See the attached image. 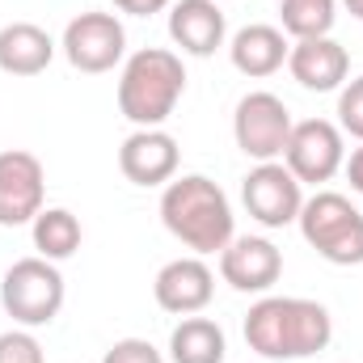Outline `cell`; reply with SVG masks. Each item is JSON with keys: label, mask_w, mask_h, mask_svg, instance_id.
<instances>
[{"label": "cell", "mask_w": 363, "mask_h": 363, "mask_svg": "<svg viewBox=\"0 0 363 363\" xmlns=\"http://www.w3.org/2000/svg\"><path fill=\"white\" fill-rule=\"evenodd\" d=\"M334 338V317L325 304L304 296H262L245 313V342L267 363H291L325 351Z\"/></svg>", "instance_id": "6da1fadb"}, {"label": "cell", "mask_w": 363, "mask_h": 363, "mask_svg": "<svg viewBox=\"0 0 363 363\" xmlns=\"http://www.w3.org/2000/svg\"><path fill=\"white\" fill-rule=\"evenodd\" d=\"M161 224L199 258L220 254L237 237L233 203L220 190V182H211L207 174H182L169 186H161Z\"/></svg>", "instance_id": "7a4b0ae2"}, {"label": "cell", "mask_w": 363, "mask_h": 363, "mask_svg": "<svg viewBox=\"0 0 363 363\" xmlns=\"http://www.w3.org/2000/svg\"><path fill=\"white\" fill-rule=\"evenodd\" d=\"M186 93V64L169 47H140L118 72V114L131 127H165Z\"/></svg>", "instance_id": "3957f363"}, {"label": "cell", "mask_w": 363, "mask_h": 363, "mask_svg": "<svg viewBox=\"0 0 363 363\" xmlns=\"http://www.w3.org/2000/svg\"><path fill=\"white\" fill-rule=\"evenodd\" d=\"M300 237L334 267H363V211L338 190H317L300 207Z\"/></svg>", "instance_id": "277c9868"}, {"label": "cell", "mask_w": 363, "mask_h": 363, "mask_svg": "<svg viewBox=\"0 0 363 363\" xmlns=\"http://www.w3.org/2000/svg\"><path fill=\"white\" fill-rule=\"evenodd\" d=\"M64 300H68V283H64L60 267L38 258V254L34 258H17L0 279V308L21 330L51 325L60 317Z\"/></svg>", "instance_id": "5b68a950"}, {"label": "cell", "mask_w": 363, "mask_h": 363, "mask_svg": "<svg viewBox=\"0 0 363 363\" xmlns=\"http://www.w3.org/2000/svg\"><path fill=\"white\" fill-rule=\"evenodd\" d=\"M296 118L287 110V101L271 89H254L245 93L233 110V140L250 161H283L287 135H291Z\"/></svg>", "instance_id": "8992f818"}, {"label": "cell", "mask_w": 363, "mask_h": 363, "mask_svg": "<svg viewBox=\"0 0 363 363\" xmlns=\"http://www.w3.org/2000/svg\"><path fill=\"white\" fill-rule=\"evenodd\" d=\"M60 51L64 60L85 72V77H101V72H114L123 60H127V30L114 13H77L68 26H64V38H60Z\"/></svg>", "instance_id": "52a82bcc"}, {"label": "cell", "mask_w": 363, "mask_h": 363, "mask_svg": "<svg viewBox=\"0 0 363 363\" xmlns=\"http://www.w3.org/2000/svg\"><path fill=\"white\" fill-rule=\"evenodd\" d=\"M283 165L296 174L300 186H325L347 165V135L330 118H300L287 135Z\"/></svg>", "instance_id": "ba28073f"}, {"label": "cell", "mask_w": 363, "mask_h": 363, "mask_svg": "<svg viewBox=\"0 0 363 363\" xmlns=\"http://www.w3.org/2000/svg\"><path fill=\"white\" fill-rule=\"evenodd\" d=\"M241 203H245L250 220H258L262 228H287L300 220L304 186L283 161H262L241 178Z\"/></svg>", "instance_id": "9c48e42d"}, {"label": "cell", "mask_w": 363, "mask_h": 363, "mask_svg": "<svg viewBox=\"0 0 363 363\" xmlns=\"http://www.w3.org/2000/svg\"><path fill=\"white\" fill-rule=\"evenodd\" d=\"M47 207V169L26 148L0 152V228L34 224V216Z\"/></svg>", "instance_id": "30bf717a"}, {"label": "cell", "mask_w": 363, "mask_h": 363, "mask_svg": "<svg viewBox=\"0 0 363 363\" xmlns=\"http://www.w3.org/2000/svg\"><path fill=\"white\" fill-rule=\"evenodd\" d=\"M182 148L165 127H135L118 148V174L131 186H169L178 178Z\"/></svg>", "instance_id": "8fae6325"}, {"label": "cell", "mask_w": 363, "mask_h": 363, "mask_svg": "<svg viewBox=\"0 0 363 363\" xmlns=\"http://www.w3.org/2000/svg\"><path fill=\"white\" fill-rule=\"evenodd\" d=\"M283 274V250L271 237H233L220 250V279L233 291L267 296Z\"/></svg>", "instance_id": "7c38bea8"}, {"label": "cell", "mask_w": 363, "mask_h": 363, "mask_svg": "<svg viewBox=\"0 0 363 363\" xmlns=\"http://www.w3.org/2000/svg\"><path fill=\"white\" fill-rule=\"evenodd\" d=\"M152 296H157V304H161L165 313H174V317H194V313H203V308L211 304V296H216V274H211V267H207L199 254L174 258V262H165V267L157 271Z\"/></svg>", "instance_id": "4fadbf2b"}, {"label": "cell", "mask_w": 363, "mask_h": 363, "mask_svg": "<svg viewBox=\"0 0 363 363\" xmlns=\"http://www.w3.org/2000/svg\"><path fill=\"white\" fill-rule=\"evenodd\" d=\"M287 72L308 93H338L351 77V55L338 38H300L287 51Z\"/></svg>", "instance_id": "5bb4252c"}, {"label": "cell", "mask_w": 363, "mask_h": 363, "mask_svg": "<svg viewBox=\"0 0 363 363\" xmlns=\"http://www.w3.org/2000/svg\"><path fill=\"white\" fill-rule=\"evenodd\" d=\"M169 38H174V47H182V55H194V60L216 55L228 38L220 0H174L169 4Z\"/></svg>", "instance_id": "9a60e30c"}, {"label": "cell", "mask_w": 363, "mask_h": 363, "mask_svg": "<svg viewBox=\"0 0 363 363\" xmlns=\"http://www.w3.org/2000/svg\"><path fill=\"white\" fill-rule=\"evenodd\" d=\"M287 51L291 43L283 38L279 26H267V21H254V26H241L233 38H228V60L241 77L250 81H267L274 77L283 64H287Z\"/></svg>", "instance_id": "2e32d148"}, {"label": "cell", "mask_w": 363, "mask_h": 363, "mask_svg": "<svg viewBox=\"0 0 363 363\" xmlns=\"http://www.w3.org/2000/svg\"><path fill=\"white\" fill-rule=\"evenodd\" d=\"M55 38L34 21L0 26V72L9 77H43L55 60Z\"/></svg>", "instance_id": "e0dca14e"}, {"label": "cell", "mask_w": 363, "mask_h": 363, "mask_svg": "<svg viewBox=\"0 0 363 363\" xmlns=\"http://www.w3.org/2000/svg\"><path fill=\"white\" fill-rule=\"evenodd\" d=\"M228 355V338L220 330V321L211 317H182L169 334V359L174 363H224Z\"/></svg>", "instance_id": "ac0fdd59"}, {"label": "cell", "mask_w": 363, "mask_h": 363, "mask_svg": "<svg viewBox=\"0 0 363 363\" xmlns=\"http://www.w3.org/2000/svg\"><path fill=\"white\" fill-rule=\"evenodd\" d=\"M30 233H34L38 258H47V262L72 258V254L81 250V241H85V228H81V220H77L68 207H43V211L34 216Z\"/></svg>", "instance_id": "d6986e66"}, {"label": "cell", "mask_w": 363, "mask_h": 363, "mask_svg": "<svg viewBox=\"0 0 363 363\" xmlns=\"http://www.w3.org/2000/svg\"><path fill=\"white\" fill-rule=\"evenodd\" d=\"M283 34L300 38H325L338 21V0H279Z\"/></svg>", "instance_id": "ffe728a7"}, {"label": "cell", "mask_w": 363, "mask_h": 363, "mask_svg": "<svg viewBox=\"0 0 363 363\" xmlns=\"http://www.w3.org/2000/svg\"><path fill=\"white\" fill-rule=\"evenodd\" d=\"M338 131L363 144V77L338 89Z\"/></svg>", "instance_id": "44dd1931"}, {"label": "cell", "mask_w": 363, "mask_h": 363, "mask_svg": "<svg viewBox=\"0 0 363 363\" xmlns=\"http://www.w3.org/2000/svg\"><path fill=\"white\" fill-rule=\"evenodd\" d=\"M0 363H47L43 342L34 338V330H21V325L4 330L0 334Z\"/></svg>", "instance_id": "7402d4cb"}, {"label": "cell", "mask_w": 363, "mask_h": 363, "mask_svg": "<svg viewBox=\"0 0 363 363\" xmlns=\"http://www.w3.org/2000/svg\"><path fill=\"white\" fill-rule=\"evenodd\" d=\"M101 363H165V355H161L148 338H118V342L101 355Z\"/></svg>", "instance_id": "603a6c76"}, {"label": "cell", "mask_w": 363, "mask_h": 363, "mask_svg": "<svg viewBox=\"0 0 363 363\" xmlns=\"http://www.w3.org/2000/svg\"><path fill=\"white\" fill-rule=\"evenodd\" d=\"M118 13H127V17H152V13H165L169 9V0H110Z\"/></svg>", "instance_id": "cb8c5ba5"}, {"label": "cell", "mask_w": 363, "mask_h": 363, "mask_svg": "<svg viewBox=\"0 0 363 363\" xmlns=\"http://www.w3.org/2000/svg\"><path fill=\"white\" fill-rule=\"evenodd\" d=\"M342 169H347V182H351V190H355V194H363V144L355 148V152H351V157H347V165H342Z\"/></svg>", "instance_id": "d4e9b609"}, {"label": "cell", "mask_w": 363, "mask_h": 363, "mask_svg": "<svg viewBox=\"0 0 363 363\" xmlns=\"http://www.w3.org/2000/svg\"><path fill=\"white\" fill-rule=\"evenodd\" d=\"M342 4L351 9V17H355V21H363V0H342Z\"/></svg>", "instance_id": "484cf974"}]
</instances>
